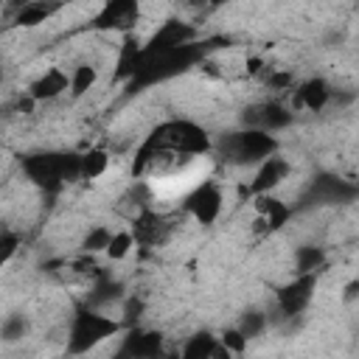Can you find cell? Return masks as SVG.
I'll return each instance as SVG.
<instances>
[{
  "instance_id": "obj_11",
  "label": "cell",
  "mask_w": 359,
  "mask_h": 359,
  "mask_svg": "<svg viewBox=\"0 0 359 359\" xmlns=\"http://www.w3.org/2000/svg\"><path fill=\"white\" fill-rule=\"evenodd\" d=\"M325 264V252L323 247H297L294 252V272L297 275H314L320 266Z\"/></svg>"
},
{
  "instance_id": "obj_8",
  "label": "cell",
  "mask_w": 359,
  "mask_h": 359,
  "mask_svg": "<svg viewBox=\"0 0 359 359\" xmlns=\"http://www.w3.org/2000/svg\"><path fill=\"white\" fill-rule=\"evenodd\" d=\"M79 157H81V180H90V182L101 180L112 165V157H109V151L104 146H95V149H90V151H84Z\"/></svg>"
},
{
  "instance_id": "obj_14",
  "label": "cell",
  "mask_w": 359,
  "mask_h": 359,
  "mask_svg": "<svg viewBox=\"0 0 359 359\" xmlns=\"http://www.w3.org/2000/svg\"><path fill=\"white\" fill-rule=\"evenodd\" d=\"M25 331H28V320H25L22 314H11V317L3 323L0 337H3L6 342H17V339H22V337H25Z\"/></svg>"
},
{
  "instance_id": "obj_4",
  "label": "cell",
  "mask_w": 359,
  "mask_h": 359,
  "mask_svg": "<svg viewBox=\"0 0 359 359\" xmlns=\"http://www.w3.org/2000/svg\"><path fill=\"white\" fill-rule=\"evenodd\" d=\"M67 90H70V73H67L65 67H59V65H50V67H45V70L31 81L28 98H34L36 104H42V101H56V98H62Z\"/></svg>"
},
{
  "instance_id": "obj_5",
  "label": "cell",
  "mask_w": 359,
  "mask_h": 359,
  "mask_svg": "<svg viewBox=\"0 0 359 359\" xmlns=\"http://www.w3.org/2000/svg\"><path fill=\"white\" fill-rule=\"evenodd\" d=\"M289 171H292L289 160H283L280 154H272V157H266L264 163H258V171H255V177L250 180L247 191L255 194V196H261V194H272V191L289 177Z\"/></svg>"
},
{
  "instance_id": "obj_17",
  "label": "cell",
  "mask_w": 359,
  "mask_h": 359,
  "mask_svg": "<svg viewBox=\"0 0 359 359\" xmlns=\"http://www.w3.org/2000/svg\"><path fill=\"white\" fill-rule=\"evenodd\" d=\"M48 6H42V3H28V6H22L20 8V14H17V22H22V25H36V22H45V17H48Z\"/></svg>"
},
{
  "instance_id": "obj_2",
  "label": "cell",
  "mask_w": 359,
  "mask_h": 359,
  "mask_svg": "<svg viewBox=\"0 0 359 359\" xmlns=\"http://www.w3.org/2000/svg\"><path fill=\"white\" fill-rule=\"evenodd\" d=\"M224 160L233 163H264L275 154V137L264 129H244L236 135H227L224 140Z\"/></svg>"
},
{
  "instance_id": "obj_7",
  "label": "cell",
  "mask_w": 359,
  "mask_h": 359,
  "mask_svg": "<svg viewBox=\"0 0 359 359\" xmlns=\"http://www.w3.org/2000/svg\"><path fill=\"white\" fill-rule=\"evenodd\" d=\"M331 98H334V90H331V84L323 81V79L303 81V84L294 90V104L303 107V109H309V112L325 109V107L331 104Z\"/></svg>"
},
{
  "instance_id": "obj_15",
  "label": "cell",
  "mask_w": 359,
  "mask_h": 359,
  "mask_svg": "<svg viewBox=\"0 0 359 359\" xmlns=\"http://www.w3.org/2000/svg\"><path fill=\"white\" fill-rule=\"evenodd\" d=\"M264 325H266V317H264L261 311H247L236 328H238V331H241L247 339H252V337H258V334L264 331Z\"/></svg>"
},
{
  "instance_id": "obj_10",
  "label": "cell",
  "mask_w": 359,
  "mask_h": 359,
  "mask_svg": "<svg viewBox=\"0 0 359 359\" xmlns=\"http://www.w3.org/2000/svg\"><path fill=\"white\" fill-rule=\"evenodd\" d=\"M95 81H98V67H95V65H90V62L76 65V67L70 70V95H73V98L87 95V93L95 87Z\"/></svg>"
},
{
  "instance_id": "obj_16",
  "label": "cell",
  "mask_w": 359,
  "mask_h": 359,
  "mask_svg": "<svg viewBox=\"0 0 359 359\" xmlns=\"http://www.w3.org/2000/svg\"><path fill=\"white\" fill-rule=\"evenodd\" d=\"M20 250V236L14 230H0V266H6Z\"/></svg>"
},
{
  "instance_id": "obj_1",
  "label": "cell",
  "mask_w": 359,
  "mask_h": 359,
  "mask_svg": "<svg viewBox=\"0 0 359 359\" xmlns=\"http://www.w3.org/2000/svg\"><path fill=\"white\" fill-rule=\"evenodd\" d=\"M121 323L112 320L109 314L104 311H81L76 320H73V328H70V351L73 353H84L90 348H95L98 342L109 339L112 334H118Z\"/></svg>"
},
{
  "instance_id": "obj_12",
  "label": "cell",
  "mask_w": 359,
  "mask_h": 359,
  "mask_svg": "<svg viewBox=\"0 0 359 359\" xmlns=\"http://www.w3.org/2000/svg\"><path fill=\"white\" fill-rule=\"evenodd\" d=\"M109 236H112V227H107V224H95V227H90V230L84 233V238H81V250L90 252V255L104 252L107 244H109Z\"/></svg>"
},
{
  "instance_id": "obj_13",
  "label": "cell",
  "mask_w": 359,
  "mask_h": 359,
  "mask_svg": "<svg viewBox=\"0 0 359 359\" xmlns=\"http://www.w3.org/2000/svg\"><path fill=\"white\" fill-rule=\"evenodd\" d=\"M216 339H219V342H222V345H224V348H227L233 356H241V353L247 351V342H250V339H247V337H244V334H241L236 325L224 328V331H222Z\"/></svg>"
},
{
  "instance_id": "obj_9",
  "label": "cell",
  "mask_w": 359,
  "mask_h": 359,
  "mask_svg": "<svg viewBox=\"0 0 359 359\" xmlns=\"http://www.w3.org/2000/svg\"><path fill=\"white\" fill-rule=\"evenodd\" d=\"M135 244H137V241H135V233H132L129 227H118V230H112L104 255H107L109 261H126V258L135 252Z\"/></svg>"
},
{
  "instance_id": "obj_6",
  "label": "cell",
  "mask_w": 359,
  "mask_h": 359,
  "mask_svg": "<svg viewBox=\"0 0 359 359\" xmlns=\"http://www.w3.org/2000/svg\"><path fill=\"white\" fill-rule=\"evenodd\" d=\"M311 292H314V275H297L289 286H283L278 292V309L292 317V314H300L309 300H311Z\"/></svg>"
},
{
  "instance_id": "obj_3",
  "label": "cell",
  "mask_w": 359,
  "mask_h": 359,
  "mask_svg": "<svg viewBox=\"0 0 359 359\" xmlns=\"http://www.w3.org/2000/svg\"><path fill=\"white\" fill-rule=\"evenodd\" d=\"M185 208L199 224H213L224 210V191L216 182L205 180L185 196Z\"/></svg>"
}]
</instances>
